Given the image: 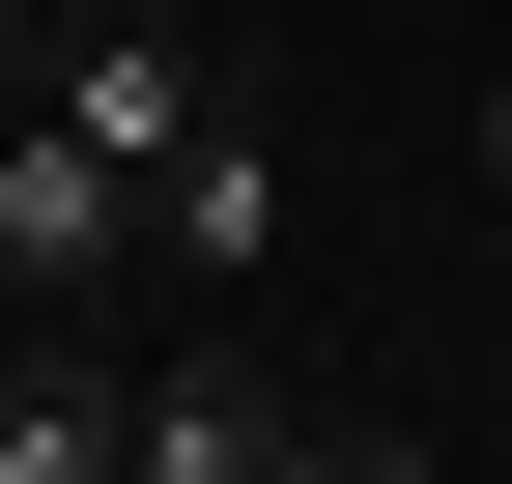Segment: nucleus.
I'll return each mask as SVG.
<instances>
[{"mask_svg": "<svg viewBox=\"0 0 512 484\" xmlns=\"http://www.w3.org/2000/svg\"><path fill=\"white\" fill-rule=\"evenodd\" d=\"M114 257H143V171H114V143H86V114H57V86H29V114H0V285H57V314H86V285H114Z\"/></svg>", "mask_w": 512, "mask_h": 484, "instance_id": "1", "label": "nucleus"}, {"mask_svg": "<svg viewBox=\"0 0 512 484\" xmlns=\"http://www.w3.org/2000/svg\"><path fill=\"white\" fill-rule=\"evenodd\" d=\"M313 399L256 371V342H171V371H114V484H285Z\"/></svg>", "mask_w": 512, "mask_h": 484, "instance_id": "2", "label": "nucleus"}, {"mask_svg": "<svg viewBox=\"0 0 512 484\" xmlns=\"http://www.w3.org/2000/svg\"><path fill=\"white\" fill-rule=\"evenodd\" d=\"M143 257H171V285H256V257H285V143H256L228 86H200V143L143 171Z\"/></svg>", "mask_w": 512, "mask_h": 484, "instance_id": "3", "label": "nucleus"}, {"mask_svg": "<svg viewBox=\"0 0 512 484\" xmlns=\"http://www.w3.org/2000/svg\"><path fill=\"white\" fill-rule=\"evenodd\" d=\"M57 114H86L114 171H171V143H200V57H171V29H86V57H57Z\"/></svg>", "mask_w": 512, "mask_h": 484, "instance_id": "4", "label": "nucleus"}, {"mask_svg": "<svg viewBox=\"0 0 512 484\" xmlns=\"http://www.w3.org/2000/svg\"><path fill=\"white\" fill-rule=\"evenodd\" d=\"M0 484H114V371H0Z\"/></svg>", "mask_w": 512, "mask_h": 484, "instance_id": "5", "label": "nucleus"}, {"mask_svg": "<svg viewBox=\"0 0 512 484\" xmlns=\"http://www.w3.org/2000/svg\"><path fill=\"white\" fill-rule=\"evenodd\" d=\"M285 484H427V456H399V428H285Z\"/></svg>", "mask_w": 512, "mask_h": 484, "instance_id": "6", "label": "nucleus"}, {"mask_svg": "<svg viewBox=\"0 0 512 484\" xmlns=\"http://www.w3.org/2000/svg\"><path fill=\"white\" fill-rule=\"evenodd\" d=\"M29 314H57V285H0V371H29Z\"/></svg>", "mask_w": 512, "mask_h": 484, "instance_id": "7", "label": "nucleus"}, {"mask_svg": "<svg viewBox=\"0 0 512 484\" xmlns=\"http://www.w3.org/2000/svg\"><path fill=\"white\" fill-rule=\"evenodd\" d=\"M484 200H512V86H484Z\"/></svg>", "mask_w": 512, "mask_h": 484, "instance_id": "8", "label": "nucleus"}]
</instances>
